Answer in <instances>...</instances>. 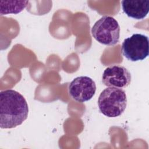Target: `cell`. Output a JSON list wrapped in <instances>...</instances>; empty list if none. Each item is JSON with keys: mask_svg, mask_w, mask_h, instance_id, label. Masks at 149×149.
I'll list each match as a JSON object with an SVG mask.
<instances>
[{"mask_svg": "<svg viewBox=\"0 0 149 149\" xmlns=\"http://www.w3.org/2000/svg\"><path fill=\"white\" fill-rule=\"evenodd\" d=\"M131 74L124 66L113 65L107 68L102 74V83L108 87L125 88L131 83Z\"/></svg>", "mask_w": 149, "mask_h": 149, "instance_id": "6", "label": "cell"}, {"mask_svg": "<svg viewBox=\"0 0 149 149\" xmlns=\"http://www.w3.org/2000/svg\"><path fill=\"white\" fill-rule=\"evenodd\" d=\"M28 1H0V14H17L28 5Z\"/></svg>", "mask_w": 149, "mask_h": 149, "instance_id": "8", "label": "cell"}, {"mask_svg": "<svg viewBox=\"0 0 149 149\" xmlns=\"http://www.w3.org/2000/svg\"><path fill=\"white\" fill-rule=\"evenodd\" d=\"M29 107L24 97L9 89L0 93V126L12 129L20 125L27 118Z\"/></svg>", "mask_w": 149, "mask_h": 149, "instance_id": "1", "label": "cell"}, {"mask_svg": "<svg viewBox=\"0 0 149 149\" xmlns=\"http://www.w3.org/2000/svg\"><path fill=\"white\" fill-rule=\"evenodd\" d=\"M96 91L95 81L88 76H79L74 79L69 85L71 97L79 102L91 100Z\"/></svg>", "mask_w": 149, "mask_h": 149, "instance_id": "5", "label": "cell"}, {"mask_svg": "<svg viewBox=\"0 0 149 149\" xmlns=\"http://www.w3.org/2000/svg\"><path fill=\"white\" fill-rule=\"evenodd\" d=\"M98 105L100 112L108 118H116L122 114L127 106L125 91L119 88L109 87L100 94Z\"/></svg>", "mask_w": 149, "mask_h": 149, "instance_id": "2", "label": "cell"}, {"mask_svg": "<svg viewBox=\"0 0 149 149\" xmlns=\"http://www.w3.org/2000/svg\"><path fill=\"white\" fill-rule=\"evenodd\" d=\"M91 34L98 42L106 45H114L119 40L120 26L114 17L104 16L94 23Z\"/></svg>", "mask_w": 149, "mask_h": 149, "instance_id": "3", "label": "cell"}, {"mask_svg": "<svg viewBox=\"0 0 149 149\" xmlns=\"http://www.w3.org/2000/svg\"><path fill=\"white\" fill-rule=\"evenodd\" d=\"M123 10L130 17L140 20L146 17L149 12V0H123Z\"/></svg>", "mask_w": 149, "mask_h": 149, "instance_id": "7", "label": "cell"}, {"mask_svg": "<svg viewBox=\"0 0 149 149\" xmlns=\"http://www.w3.org/2000/svg\"><path fill=\"white\" fill-rule=\"evenodd\" d=\"M123 55L128 60L136 62L142 61L148 56V37L141 34H134L125 38L122 45Z\"/></svg>", "mask_w": 149, "mask_h": 149, "instance_id": "4", "label": "cell"}]
</instances>
